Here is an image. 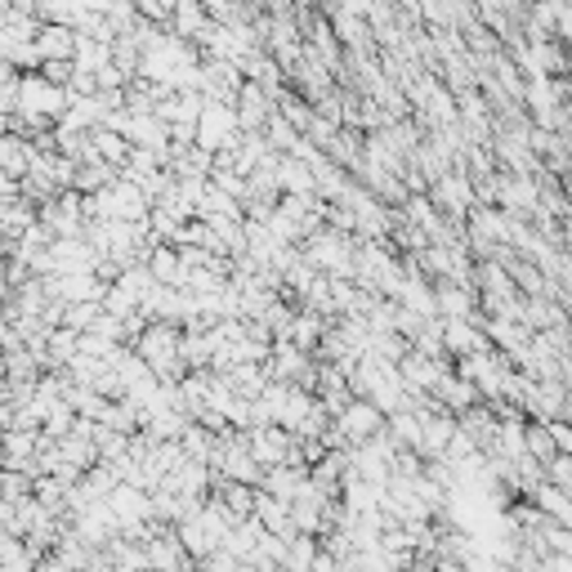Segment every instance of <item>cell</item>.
I'll use <instances>...</instances> for the list:
<instances>
[{
    "instance_id": "12",
    "label": "cell",
    "mask_w": 572,
    "mask_h": 572,
    "mask_svg": "<svg viewBox=\"0 0 572 572\" xmlns=\"http://www.w3.org/2000/svg\"><path fill=\"white\" fill-rule=\"evenodd\" d=\"M233 112H238V126H242V130H259V135H264V126H269V117H274V99L264 94L259 86L242 81V90H238V99H233Z\"/></svg>"
},
{
    "instance_id": "11",
    "label": "cell",
    "mask_w": 572,
    "mask_h": 572,
    "mask_svg": "<svg viewBox=\"0 0 572 572\" xmlns=\"http://www.w3.org/2000/svg\"><path fill=\"white\" fill-rule=\"evenodd\" d=\"M143 550H148V572H188L193 568V559H188V550L175 537V527H162Z\"/></svg>"
},
{
    "instance_id": "30",
    "label": "cell",
    "mask_w": 572,
    "mask_h": 572,
    "mask_svg": "<svg viewBox=\"0 0 572 572\" xmlns=\"http://www.w3.org/2000/svg\"><path fill=\"white\" fill-rule=\"evenodd\" d=\"M523 443H527V456H537L542 466H550L555 461V443H550V430L542 425V421H527V430H523Z\"/></svg>"
},
{
    "instance_id": "18",
    "label": "cell",
    "mask_w": 572,
    "mask_h": 572,
    "mask_svg": "<svg viewBox=\"0 0 572 572\" xmlns=\"http://www.w3.org/2000/svg\"><path fill=\"white\" fill-rule=\"evenodd\" d=\"M327 327H331V318H322V314H314V309H295V322H291V345L295 349H304V354H314L318 345H322V335H327Z\"/></svg>"
},
{
    "instance_id": "36",
    "label": "cell",
    "mask_w": 572,
    "mask_h": 572,
    "mask_svg": "<svg viewBox=\"0 0 572 572\" xmlns=\"http://www.w3.org/2000/svg\"><path fill=\"white\" fill-rule=\"evenodd\" d=\"M233 572H255V568H251V563H238V568H233Z\"/></svg>"
},
{
    "instance_id": "37",
    "label": "cell",
    "mask_w": 572,
    "mask_h": 572,
    "mask_svg": "<svg viewBox=\"0 0 572 572\" xmlns=\"http://www.w3.org/2000/svg\"><path fill=\"white\" fill-rule=\"evenodd\" d=\"M188 572H198V568H188Z\"/></svg>"
},
{
    "instance_id": "8",
    "label": "cell",
    "mask_w": 572,
    "mask_h": 572,
    "mask_svg": "<svg viewBox=\"0 0 572 572\" xmlns=\"http://www.w3.org/2000/svg\"><path fill=\"white\" fill-rule=\"evenodd\" d=\"M447 371H452L447 358H430V354H416V349L398 363V376H403L407 398H416V394H434V390H438V380H443Z\"/></svg>"
},
{
    "instance_id": "23",
    "label": "cell",
    "mask_w": 572,
    "mask_h": 572,
    "mask_svg": "<svg viewBox=\"0 0 572 572\" xmlns=\"http://www.w3.org/2000/svg\"><path fill=\"white\" fill-rule=\"evenodd\" d=\"M117 175H122V170H112V166H103L99 157H90V162H81V166H76V175H72V188H76V193H81V198H94V193H103L107 183H117Z\"/></svg>"
},
{
    "instance_id": "33",
    "label": "cell",
    "mask_w": 572,
    "mask_h": 572,
    "mask_svg": "<svg viewBox=\"0 0 572 572\" xmlns=\"http://www.w3.org/2000/svg\"><path fill=\"white\" fill-rule=\"evenodd\" d=\"M36 72H41L50 86H63V90H67V81H72V63H41Z\"/></svg>"
},
{
    "instance_id": "16",
    "label": "cell",
    "mask_w": 572,
    "mask_h": 572,
    "mask_svg": "<svg viewBox=\"0 0 572 572\" xmlns=\"http://www.w3.org/2000/svg\"><path fill=\"white\" fill-rule=\"evenodd\" d=\"M211 497L233 514V519H255V501H259V487H246V483H224V479H215V487H211Z\"/></svg>"
},
{
    "instance_id": "15",
    "label": "cell",
    "mask_w": 572,
    "mask_h": 572,
    "mask_svg": "<svg viewBox=\"0 0 572 572\" xmlns=\"http://www.w3.org/2000/svg\"><path fill=\"white\" fill-rule=\"evenodd\" d=\"M36 54H41V63H72V54H76V27L41 23V31H36Z\"/></svg>"
},
{
    "instance_id": "20",
    "label": "cell",
    "mask_w": 572,
    "mask_h": 572,
    "mask_svg": "<svg viewBox=\"0 0 572 572\" xmlns=\"http://www.w3.org/2000/svg\"><path fill=\"white\" fill-rule=\"evenodd\" d=\"M90 148H94V157L112 170H126V162H130V139L117 135V130H103V126L90 130Z\"/></svg>"
},
{
    "instance_id": "1",
    "label": "cell",
    "mask_w": 572,
    "mask_h": 572,
    "mask_svg": "<svg viewBox=\"0 0 572 572\" xmlns=\"http://www.w3.org/2000/svg\"><path fill=\"white\" fill-rule=\"evenodd\" d=\"M354 251H358V238L340 233V228H327V224L300 242V255H304V264H309L314 274L349 278V282H354Z\"/></svg>"
},
{
    "instance_id": "25",
    "label": "cell",
    "mask_w": 572,
    "mask_h": 572,
    "mask_svg": "<svg viewBox=\"0 0 572 572\" xmlns=\"http://www.w3.org/2000/svg\"><path fill=\"white\" fill-rule=\"evenodd\" d=\"M259 537H264V523H259V519H242V523H233V532L224 537V550L233 555L238 563H246V559L255 555Z\"/></svg>"
},
{
    "instance_id": "14",
    "label": "cell",
    "mask_w": 572,
    "mask_h": 572,
    "mask_svg": "<svg viewBox=\"0 0 572 572\" xmlns=\"http://www.w3.org/2000/svg\"><path fill=\"white\" fill-rule=\"evenodd\" d=\"M434 304H438V318H479V291L474 287L434 282Z\"/></svg>"
},
{
    "instance_id": "27",
    "label": "cell",
    "mask_w": 572,
    "mask_h": 572,
    "mask_svg": "<svg viewBox=\"0 0 572 572\" xmlns=\"http://www.w3.org/2000/svg\"><path fill=\"white\" fill-rule=\"evenodd\" d=\"M36 563H41V550H31L23 537H10L0 546V572H36Z\"/></svg>"
},
{
    "instance_id": "22",
    "label": "cell",
    "mask_w": 572,
    "mask_h": 572,
    "mask_svg": "<svg viewBox=\"0 0 572 572\" xmlns=\"http://www.w3.org/2000/svg\"><path fill=\"white\" fill-rule=\"evenodd\" d=\"M148 274L157 278V287H179V291H183V278H188L175 246H152L148 251Z\"/></svg>"
},
{
    "instance_id": "4",
    "label": "cell",
    "mask_w": 572,
    "mask_h": 572,
    "mask_svg": "<svg viewBox=\"0 0 572 572\" xmlns=\"http://www.w3.org/2000/svg\"><path fill=\"white\" fill-rule=\"evenodd\" d=\"M36 219H41L54 238H86V198L76 193V188H67V193H59L54 202H46L41 211H36Z\"/></svg>"
},
{
    "instance_id": "19",
    "label": "cell",
    "mask_w": 572,
    "mask_h": 572,
    "mask_svg": "<svg viewBox=\"0 0 572 572\" xmlns=\"http://www.w3.org/2000/svg\"><path fill=\"white\" fill-rule=\"evenodd\" d=\"M527 497H532V506H537L550 523H559V527H572V497H568V492H559L555 483H537V487H532L527 492Z\"/></svg>"
},
{
    "instance_id": "28",
    "label": "cell",
    "mask_w": 572,
    "mask_h": 572,
    "mask_svg": "<svg viewBox=\"0 0 572 572\" xmlns=\"http://www.w3.org/2000/svg\"><path fill=\"white\" fill-rule=\"evenodd\" d=\"M107 63H112V46H99V41H86V36H76V54H72V67H81V72L99 76Z\"/></svg>"
},
{
    "instance_id": "24",
    "label": "cell",
    "mask_w": 572,
    "mask_h": 572,
    "mask_svg": "<svg viewBox=\"0 0 572 572\" xmlns=\"http://www.w3.org/2000/svg\"><path fill=\"white\" fill-rule=\"evenodd\" d=\"M27 166H31V143L5 130V135H0V170H5V179L18 183L27 175Z\"/></svg>"
},
{
    "instance_id": "31",
    "label": "cell",
    "mask_w": 572,
    "mask_h": 572,
    "mask_svg": "<svg viewBox=\"0 0 572 572\" xmlns=\"http://www.w3.org/2000/svg\"><path fill=\"white\" fill-rule=\"evenodd\" d=\"M546 483H555L559 492L572 497V456H555V461L546 466Z\"/></svg>"
},
{
    "instance_id": "26",
    "label": "cell",
    "mask_w": 572,
    "mask_h": 572,
    "mask_svg": "<svg viewBox=\"0 0 572 572\" xmlns=\"http://www.w3.org/2000/svg\"><path fill=\"white\" fill-rule=\"evenodd\" d=\"M327 157H331L340 170L349 175V170L363 162V135H354V130H345V126H340V130H335V139L327 143Z\"/></svg>"
},
{
    "instance_id": "2",
    "label": "cell",
    "mask_w": 572,
    "mask_h": 572,
    "mask_svg": "<svg viewBox=\"0 0 572 572\" xmlns=\"http://www.w3.org/2000/svg\"><path fill=\"white\" fill-rule=\"evenodd\" d=\"M18 117H36V122H63L67 112V90L63 86H50L41 72H23L18 76V103H14Z\"/></svg>"
},
{
    "instance_id": "5",
    "label": "cell",
    "mask_w": 572,
    "mask_h": 572,
    "mask_svg": "<svg viewBox=\"0 0 572 572\" xmlns=\"http://www.w3.org/2000/svg\"><path fill=\"white\" fill-rule=\"evenodd\" d=\"M331 430L340 434V443H345V447H363L367 438H376L380 430H385V411H380L376 403H367V398H354L331 421Z\"/></svg>"
},
{
    "instance_id": "6",
    "label": "cell",
    "mask_w": 572,
    "mask_h": 572,
    "mask_svg": "<svg viewBox=\"0 0 572 572\" xmlns=\"http://www.w3.org/2000/svg\"><path fill=\"white\" fill-rule=\"evenodd\" d=\"M430 202L438 206V215L466 224V215L474 211V179L466 170H447L443 179L430 183Z\"/></svg>"
},
{
    "instance_id": "9",
    "label": "cell",
    "mask_w": 572,
    "mask_h": 572,
    "mask_svg": "<svg viewBox=\"0 0 572 572\" xmlns=\"http://www.w3.org/2000/svg\"><path fill=\"white\" fill-rule=\"evenodd\" d=\"M492 349L487 335L479 327V318H443V358L456 363V358H470V354H483Z\"/></svg>"
},
{
    "instance_id": "10",
    "label": "cell",
    "mask_w": 572,
    "mask_h": 572,
    "mask_svg": "<svg viewBox=\"0 0 572 572\" xmlns=\"http://www.w3.org/2000/svg\"><path fill=\"white\" fill-rule=\"evenodd\" d=\"M107 510H112V519H117L122 532H130V527L152 519V497L139 492V487H130V483H117L107 492Z\"/></svg>"
},
{
    "instance_id": "13",
    "label": "cell",
    "mask_w": 572,
    "mask_h": 572,
    "mask_svg": "<svg viewBox=\"0 0 572 572\" xmlns=\"http://www.w3.org/2000/svg\"><path fill=\"white\" fill-rule=\"evenodd\" d=\"M304 483H309V466H278V470H264V479H259V492L264 497H274V501H295L300 492H304Z\"/></svg>"
},
{
    "instance_id": "21",
    "label": "cell",
    "mask_w": 572,
    "mask_h": 572,
    "mask_svg": "<svg viewBox=\"0 0 572 572\" xmlns=\"http://www.w3.org/2000/svg\"><path fill=\"white\" fill-rule=\"evenodd\" d=\"M255 519L264 523V532H269V537H300L295 532V523H291V506L287 501H274V497H264L259 492V501H255Z\"/></svg>"
},
{
    "instance_id": "34",
    "label": "cell",
    "mask_w": 572,
    "mask_h": 572,
    "mask_svg": "<svg viewBox=\"0 0 572 572\" xmlns=\"http://www.w3.org/2000/svg\"><path fill=\"white\" fill-rule=\"evenodd\" d=\"M36 572H76V568H67L59 555H41V563H36Z\"/></svg>"
},
{
    "instance_id": "35",
    "label": "cell",
    "mask_w": 572,
    "mask_h": 572,
    "mask_svg": "<svg viewBox=\"0 0 572 572\" xmlns=\"http://www.w3.org/2000/svg\"><path fill=\"white\" fill-rule=\"evenodd\" d=\"M90 572H117V568H112V563H107V559H103V555H99V559H94V563H90Z\"/></svg>"
},
{
    "instance_id": "29",
    "label": "cell",
    "mask_w": 572,
    "mask_h": 572,
    "mask_svg": "<svg viewBox=\"0 0 572 572\" xmlns=\"http://www.w3.org/2000/svg\"><path fill=\"white\" fill-rule=\"evenodd\" d=\"M322 542L318 537H291L287 542V559H282V572H309L314 559H318Z\"/></svg>"
},
{
    "instance_id": "32",
    "label": "cell",
    "mask_w": 572,
    "mask_h": 572,
    "mask_svg": "<svg viewBox=\"0 0 572 572\" xmlns=\"http://www.w3.org/2000/svg\"><path fill=\"white\" fill-rule=\"evenodd\" d=\"M546 430H550L555 452H559V456H572V421H550Z\"/></svg>"
},
{
    "instance_id": "3",
    "label": "cell",
    "mask_w": 572,
    "mask_h": 572,
    "mask_svg": "<svg viewBox=\"0 0 572 572\" xmlns=\"http://www.w3.org/2000/svg\"><path fill=\"white\" fill-rule=\"evenodd\" d=\"M246 438V452L255 456V466L259 470H278V466H304V456H300V438L278 430V425H251L242 430Z\"/></svg>"
},
{
    "instance_id": "17",
    "label": "cell",
    "mask_w": 572,
    "mask_h": 572,
    "mask_svg": "<svg viewBox=\"0 0 572 572\" xmlns=\"http://www.w3.org/2000/svg\"><path fill=\"white\" fill-rule=\"evenodd\" d=\"M278 193L282 198H318L314 193V170L304 166L300 157H278Z\"/></svg>"
},
{
    "instance_id": "7",
    "label": "cell",
    "mask_w": 572,
    "mask_h": 572,
    "mask_svg": "<svg viewBox=\"0 0 572 572\" xmlns=\"http://www.w3.org/2000/svg\"><path fill=\"white\" fill-rule=\"evenodd\" d=\"M238 135H242L238 112L228 107V103H206V107H202V117H198V148H202V152H211V157H215V152L233 148Z\"/></svg>"
}]
</instances>
